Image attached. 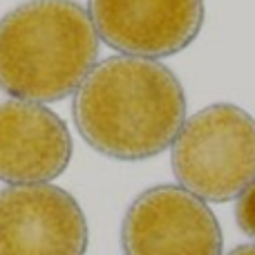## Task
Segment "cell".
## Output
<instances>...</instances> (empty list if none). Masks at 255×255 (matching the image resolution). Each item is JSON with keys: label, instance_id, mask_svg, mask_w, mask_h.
<instances>
[{"label": "cell", "instance_id": "8", "mask_svg": "<svg viewBox=\"0 0 255 255\" xmlns=\"http://www.w3.org/2000/svg\"><path fill=\"white\" fill-rule=\"evenodd\" d=\"M235 220H238L240 229L255 240V181L242 193L235 208Z\"/></svg>", "mask_w": 255, "mask_h": 255}, {"label": "cell", "instance_id": "4", "mask_svg": "<svg viewBox=\"0 0 255 255\" xmlns=\"http://www.w3.org/2000/svg\"><path fill=\"white\" fill-rule=\"evenodd\" d=\"M217 217L179 186H154L132 202L121 226L126 255H222Z\"/></svg>", "mask_w": 255, "mask_h": 255}, {"label": "cell", "instance_id": "3", "mask_svg": "<svg viewBox=\"0 0 255 255\" xmlns=\"http://www.w3.org/2000/svg\"><path fill=\"white\" fill-rule=\"evenodd\" d=\"M172 170L206 202L242 195L255 181V119L231 103L199 110L172 141Z\"/></svg>", "mask_w": 255, "mask_h": 255}, {"label": "cell", "instance_id": "5", "mask_svg": "<svg viewBox=\"0 0 255 255\" xmlns=\"http://www.w3.org/2000/svg\"><path fill=\"white\" fill-rule=\"evenodd\" d=\"M88 222L79 202L52 184L0 190V255H85Z\"/></svg>", "mask_w": 255, "mask_h": 255}, {"label": "cell", "instance_id": "7", "mask_svg": "<svg viewBox=\"0 0 255 255\" xmlns=\"http://www.w3.org/2000/svg\"><path fill=\"white\" fill-rule=\"evenodd\" d=\"M72 159V136L61 117L31 101L0 103V179L11 186L47 184Z\"/></svg>", "mask_w": 255, "mask_h": 255}, {"label": "cell", "instance_id": "1", "mask_svg": "<svg viewBox=\"0 0 255 255\" xmlns=\"http://www.w3.org/2000/svg\"><path fill=\"white\" fill-rule=\"evenodd\" d=\"M186 119L179 79L152 58L112 56L99 63L74 97V121L97 152L139 161L163 152Z\"/></svg>", "mask_w": 255, "mask_h": 255}, {"label": "cell", "instance_id": "9", "mask_svg": "<svg viewBox=\"0 0 255 255\" xmlns=\"http://www.w3.org/2000/svg\"><path fill=\"white\" fill-rule=\"evenodd\" d=\"M229 255H255V244H244V247L233 249Z\"/></svg>", "mask_w": 255, "mask_h": 255}, {"label": "cell", "instance_id": "6", "mask_svg": "<svg viewBox=\"0 0 255 255\" xmlns=\"http://www.w3.org/2000/svg\"><path fill=\"white\" fill-rule=\"evenodd\" d=\"M90 18L110 47L139 58H161L197 38L204 0H90Z\"/></svg>", "mask_w": 255, "mask_h": 255}, {"label": "cell", "instance_id": "2", "mask_svg": "<svg viewBox=\"0 0 255 255\" xmlns=\"http://www.w3.org/2000/svg\"><path fill=\"white\" fill-rule=\"evenodd\" d=\"M97 56L99 34L74 0H27L0 18V88L20 101L65 99Z\"/></svg>", "mask_w": 255, "mask_h": 255}]
</instances>
